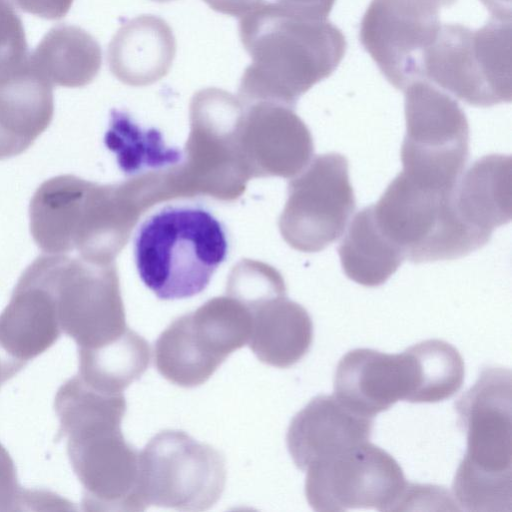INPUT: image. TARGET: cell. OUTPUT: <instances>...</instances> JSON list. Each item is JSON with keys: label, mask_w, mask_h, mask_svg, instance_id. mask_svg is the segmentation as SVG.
I'll return each mask as SVG.
<instances>
[{"label": "cell", "mask_w": 512, "mask_h": 512, "mask_svg": "<svg viewBox=\"0 0 512 512\" xmlns=\"http://www.w3.org/2000/svg\"><path fill=\"white\" fill-rule=\"evenodd\" d=\"M239 36L252 59L240 93L289 107L329 77L346 51L345 36L330 21L276 1L264 0L240 17Z\"/></svg>", "instance_id": "6da1fadb"}, {"label": "cell", "mask_w": 512, "mask_h": 512, "mask_svg": "<svg viewBox=\"0 0 512 512\" xmlns=\"http://www.w3.org/2000/svg\"><path fill=\"white\" fill-rule=\"evenodd\" d=\"M511 372L482 369L455 403L467 450L452 490L466 511H510L512 504Z\"/></svg>", "instance_id": "7a4b0ae2"}, {"label": "cell", "mask_w": 512, "mask_h": 512, "mask_svg": "<svg viewBox=\"0 0 512 512\" xmlns=\"http://www.w3.org/2000/svg\"><path fill=\"white\" fill-rule=\"evenodd\" d=\"M228 251L222 222L200 206H166L142 222L134 239L138 275L161 300L200 294Z\"/></svg>", "instance_id": "3957f363"}, {"label": "cell", "mask_w": 512, "mask_h": 512, "mask_svg": "<svg viewBox=\"0 0 512 512\" xmlns=\"http://www.w3.org/2000/svg\"><path fill=\"white\" fill-rule=\"evenodd\" d=\"M371 208L379 229L412 263L457 259L490 240L460 219L454 190L418 185L401 172Z\"/></svg>", "instance_id": "277c9868"}, {"label": "cell", "mask_w": 512, "mask_h": 512, "mask_svg": "<svg viewBox=\"0 0 512 512\" xmlns=\"http://www.w3.org/2000/svg\"><path fill=\"white\" fill-rule=\"evenodd\" d=\"M422 80L472 106L509 103L511 21L491 17L477 30L461 24L441 25L424 54Z\"/></svg>", "instance_id": "5b68a950"}, {"label": "cell", "mask_w": 512, "mask_h": 512, "mask_svg": "<svg viewBox=\"0 0 512 512\" xmlns=\"http://www.w3.org/2000/svg\"><path fill=\"white\" fill-rule=\"evenodd\" d=\"M111 188L74 175L44 181L29 206L30 232L49 254L76 250L82 259L100 263L115 249V212Z\"/></svg>", "instance_id": "8992f818"}, {"label": "cell", "mask_w": 512, "mask_h": 512, "mask_svg": "<svg viewBox=\"0 0 512 512\" xmlns=\"http://www.w3.org/2000/svg\"><path fill=\"white\" fill-rule=\"evenodd\" d=\"M31 264L52 295L62 333L78 350L107 345L129 328L113 269L66 254L41 255Z\"/></svg>", "instance_id": "52a82bcc"}, {"label": "cell", "mask_w": 512, "mask_h": 512, "mask_svg": "<svg viewBox=\"0 0 512 512\" xmlns=\"http://www.w3.org/2000/svg\"><path fill=\"white\" fill-rule=\"evenodd\" d=\"M406 134L401 147L403 172L440 189L455 188L469 155V126L456 100L426 80L404 90Z\"/></svg>", "instance_id": "ba28073f"}, {"label": "cell", "mask_w": 512, "mask_h": 512, "mask_svg": "<svg viewBox=\"0 0 512 512\" xmlns=\"http://www.w3.org/2000/svg\"><path fill=\"white\" fill-rule=\"evenodd\" d=\"M252 316L237 299L214 298L173 321L154 346V364L185 388L205 383L226 358L248 344Z\"/></svg>", "instance_id": "9c48e42d"}, {"label": "cell", "mask_w": 512, "mask_h": 512, "mask_svg": "<svg viewBox=\"0 0 512 512\" xmlns=\"http://www.w3.org/2000/svg\"><path fill=\"white\" fill-rule=\"evenodd\" d=\"M225 482L223 455L183 431H161L139 453V494L145 509L207 510L221 497Z\"/></svg>", "instance_id": "30bf717a"}, {"label": "cell", "mask_w": 512, "mask_h": 512, "mask_svg": "<svg viewBox=\"0 0 512 512\" xmlns=\"http://www.w3.org/2000/svg\"><path fill=\"white\" fill-rule=\"evenodd\" d=\"M122 419L101 417L59 431L82 488L88 511H143L139 452L121 432Z\"/></svg>", "instance_id": "8fae6325"}, {"label": "cell", "mask_w": 512, "mask_h": 512, "mask_svg": "<svg viewBox=\"0 0 512 512\" xmlns=\"http://www.w3.org/2000/svg\"><path fill=\"white\" fill-rule=\"evenodd\" d=\"M305 495L315 511L403 510L410 483L398 462L369 441L312 463Z\"/></svg>", "instance_id": "7c38bea8"}, {"label": "cell", "mask_w": 512, "mask_h": 512, "mask_svg": "<svg viewBox=\"0 0 512 512\" xmlns=\"http://www.w3.org/2000/svg\"><path fill=\"white\" fill-rule=\"evenodd\" d=\"M446 0H372L359 39L388 82L399 90L422 80L427 49L440 30Z\"/></svg>", "instance_id": "4fadbf2b"}, {"label": "cell", "mask_w": 512, "mask_h": 512, "mask_svg": "<svg viewBox=\"0 0 512 512\" xmlns=\"http://www.w3.org/2000/svg\"><path fill=\"white\" fill-rule=\"evenodd\" d=\"M355 207L347 158L336 152L317 155L290 185L283 235L297 250L321 251L342 235Z\"/></svg>", "instance_id": "5bb4252c"}, {"label": "cell", "mask_w": 512, "mask_h": 512, "mask_svg": "<svg viewBox=\"0 0 512 512\" xmlns=\"http://www.w3.org/2000/svg\"><path fill=\"white\" fill-rule=\"evenodd\" d=\"M416 383L415 361L408 348L400 354L358 348L340 359L334 396L352 411L373 418L399 400L410 402Z\"/></svg>", "instance_id": "9a60e30c"}, {"label": "cell", "mask_w": 512, "mask_h": 512, "mask_svg": "<svg viewBox=\"0 0 512 512\" xmlns=\"http://www.w3.org/2000/svg\"><path fill=\"white\" fill-rule=\"evenodd\" d=\"M373 423V418L352 411L334 395H318L291 420L287 447L295 465L306 471L316 461L367 442Z\"/></svg>", "instance_id": "2e32d148"}, {"label": "cell", "mask_w": 512, "mask_h": 512, "mask_svg": "<svg viewBox=\"0 0 512 512\" xmlns=\"http://www.w3.org/2000/svg\"><path fill=\"white\" fill-rule=\"evenodd\" d=\"M61 334L52 295L30 264L0 314V348L23 368L54 345Z\"/></svg>", "instance_id": "e0dca14e"}, {"label": "cell", "mask_w": 512, "mask_h": 512, "mask_svg": "<svg viewBox=\"0 0 512 512\" xmlns=\"http://www.w3.org/2000/svg\"><path fill=\"white\" fill-rule=\"evenodd\" d=\"M176 40L168 23L155 15H140L123 23L107 49L111 73L131 86L150 85L169 72Z\"/></svg>", "instance_id": "ac0fdd59"}, {"label": "cell", "mask_w": 512, "mask_h": 512, "mask_svg": "<svg viewBox=\"0 0 512 512\" xmlns=\"http://www.w3.org/2000/svg\"><path fill=\"white\" fill-rule=\"evenodd\" d=\"M52 86L29 65L0 83V160L26 151L50 125Z\"/></svg>", "instance_id": "d6986e66"}, {"label": "cell", "mask_w": 512, "mask_h": 512, "mask_svg": "<svg viewBox=\"0 0 512 512\" xmlns=\"http://www.w3.org/2000/svg\"><path fill=\"white\" fill-rule=\"evenodd\" d=\"M511 172L509 155L490 154L476 160L456 184L454 204L460 219L485 237L511 220Z\"/></svg>", "instance_id": "ffe728a7"}, {"label": "cell", "mask_w": 512, "mask_h": 512, "mask_svg": "<svg viewBox=\"0 0 512 512\" xmlns=\"http://www.w3.org/2000/svg\"><path fill=\"white\" fill-rule=\"evenodd\" d=\"M248 346L263 363L287 368L299 362L313 340V323L307 310L285 295L252 306Z\"/></svg>", "instance_id": "44dd1931"}, {"label": "cell", "mask_w": 512, "mask_h": 512, "mask_svg": "<svg viewBox=\"0 0 512 512\" xmlns=\"http://www.w3.org/2000/svg\"><path fill=\"white\" fill-rule=\"evenodd\" d=\"M28 63L52 87H83L98 75L102 51L87 31L61 23L43 36Z\"/></svg>", "instance_id": "7402d4cb"}, {"label": "cell", "mask_w": 512, "mask_h": 512, "mask_svg": "<svg viewBox=\"0 0 512 512\" xmlns=\"http://www.w3.org/2000/svg\"><path fill=\"white\" fill-rule=\"evenodd\" d=\"M338 254L346 276L366 287L384 284L405 260L402 252L379 229L371 205L354 216Z\"/></svg>", "instance_id": "603a6c76"}, {"label": "cell", "mask_w": 512, "mask_h": 512, "mask_svg": "<svg viewBox=\"0 0 512 512\" xmlns=\"http://www.w3.org/2000/svg\"><path fill=\"white\" fill-rule=\"evenodd\" d=\"M78 355V375L83 381L103 392L122 393L148 368L150 347L128 328L115 341L96 349L78 350Z\"/></svg>", "instance_id": "cb8c5ba5"}, {"label": "cell", "mask_w": 512, "mask_h": 512, "mask_svg": "<svg viewBox=\"0 0 512 512\" xmlns=\"http://www.w3.org/2000/svg\"><path fill=\"white\" fill-rule=\"evenodd\" d=\"M104 143L127 175L175 165L182 159L179 149L166 146L159 130L144 129L127 112L117 109L111 110Z\"/></svg>", "instance_id": "d4e9b609"}, {"label": "cell", "mask_w": 512, "mask_h": 512, "mask_svg": "<svg viewBox=\"0 0 512 512\" xmlns=\"http://www.w3.org/2000/svg\"><path fill=\"white\" fill-rule=\"evenodd\" d=\"M417 372L411 403H436L455 395L462 387L464 361L446 341L430 339L409 347Z\"/></svg>", "instance_id": "484cf974"}, {"label": "cell", "mask_w": 512, "mask_h": 512, "mask_svg": "<svg viewBox=\"0 0 512 512\" xmlns=\"http://www.w3.org/2000/svg\"><path fill=\"white\" fill-rule=\"evenodd\" d=\"M29 56L20 15L10 0H0V83L24 70Z\"/></svg>", "instance_id": "4316f807"}, {"label": "cell", "mask_w": 512, "mask_h": 512, "mask_svg": "<svg viewBox=\"0 0 512 512\" xmlns=\"http://www.w3.org/2000/svg\"><path fill=\"white\" fill-rule=\"evenodd\" d=\"M30 494L18 484L14 462L0 443V511L25 510Z\"/></svg>", "instance_id": "83f0119b"}, {"label": "cell", "mask_w": 512, "mask_h": 512, "mask_svg": "<svg viewBox=\"0 0 512 512\" xmlns=\"http://www.w3.org/2000/svg\"><path fill=\"white\" fill-rule=\"evenodd\" d=\"M22 11L47 20L63 18L70 10L73 0H10Z\"/></svg>", "instance_id": "f1b7e54d"}, {"label": "cell", "mask_w": 512, "mask_h": 512, "mask_svg": "<svg viewBox=\"0 0 512 512\" xmlns=\"http://www.w3.org/2000/svg\"><path fill=\"white\" fill-rule=\"evenodd\" d=\"M276 2L307 16L327 19L335 0H276Z\"/></svg>", "instance_id": "f546056e"}, {"label": "cell", "mask_w": 512, "mask_h": 512, "mask_svg": "<svg viewBox=\"0 0 512 512\" xmlns=\"http://www.w3.org/2000/svg\"><path fill=\"white\" fill-rule=\"evenodd\" d=\"M212 10L234 17H242L264 0H203Z\"/></svg>", "instance_id": "4dcf8cb0"}, {"label": "cell", "mask_w": 512, "mask_h": 512, "mask_svg": "<svg viewBox=\"0 0 512 512\" xmlns=\"http://www.w3.org/2000/svg\"><path fill=\"white\" fill-rule=\"evenodd\" d=\"M491 17L511 21V0H480Z\"/></svg>", "instance_id": "1f68e13d"}, {"label": "cell", "mask_w": 512, "mask_h": 512, "mask_svg": "<svg viewBox=\"0 0 512 512\" xmlns=\"http://www.w3.org/2000/svg\"><path fill=\"white\" fill-rule=\"evenodd\" d=\"M21 368L0 348V385L16 375Z\"/></svg>", "instance_id": "d6a6232c"}, {"label": "cell", "mask_w": 512, "mask_h": 512, "mask_svg": "<svg viewBox=\"0 0 512 512\" xmlns=\"http://www.w3.org/2000/svg\"><path fill=\"white\" fill-rule=\"evenodd\" d=\"M152 1L159 2V3H165V2H169V1H173V0H152Z\"/></svg>", "instance_id": "836d02e7"}, {"label": "cell", "mask_w": 512, "mask_h": 512, "mask_svg": "<svg viewBox=\"0 0 512 512\" xmlns=\"http://www.w3.org/2000/svg\"><path fill=\"white\" fill-rule=\"evenodd\" d=\"M450 2H452V4H454L456 2V0H449Z\"/></svg>", "instance_id": "e575fe53"}]
</instances>
